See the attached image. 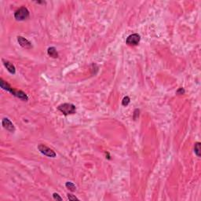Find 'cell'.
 Wrapping results in <instances>:
<instances>
[{"instance_id":"cell-10","label":"cell","mask_w":201,"mask_h":201,"mask_svg":"<svg viewBox=\"0 0 201 201\" xmlns=\"http://www.w3.org/2000/svg\"><path fill=\"white\" fill-rule=\"evenodd\" d=\"M200 142H196L195 145H194V153L196 155L197 157H200L201 156V148H200Z\"/></svg>"},{"instance_id":"cell-14","label":"cell","mask_w":201,"mask_h":201,"mask_svg":"<svg viewBox=\"0 0 201 201\" xmlns=\"http://www.w3.org/2000/svg\"><path fill=\"white\" fill-rule=\"evenodd\" d=\"M53 197H54V200H62V198L60 196L58 193H54V194H53Z\"/></svg>"},{"instance_id":"cell-4","label":"cell","mask_w":201,"mask_h":201,"mask_svg":"<svg viewBox=\"0 0 201 201\" xmlns=\"http://www.w3.org/2000/svg\"><path fill=\"white\" fill-rule=\"evenodd\" d=\"M141 40V36L140 35L134 33V34L130 35L127 38L126 43L128 46H138L140 43Z\"/></svg>"},{"instance_id":"cell-11","label":"cell","mask_w":201,"mask_h":201,"mask_svg":"<svg viewBox=\"0 0 201 201\" xmlns=\"http://www.w3.org/2000/svg\"><path fill=\"white\" fill-rule=\"evenodd\" d=\"M65 187H66L68 189L72 191V192H75V191L76 190V185L74 184L73 182H72V181H67V182L65 183Z\"/></svg>"},{"instance_id":"cell-13","label":"cell","mask_w":201,"mask_h":201,"mask_svg":"<svg viewBox=\"0 0 201 201\" xmlns=\"http://www.w3.org/2000/svg\"><path fill=\"white\" fill-rule=\"evenodd\" d=\"M67 196H68V198L69 200H79V199L77 198L76 196H75L72 195V194H69V193H68Z\"/></svg>"},{"instance_id":"cell-3","label":"cell","mask_w":201,"mask_h":201,"mask_svg":"<svg viewBox=\"0 0 201 201\" xmlns=\"http://www.w3.org/2000/svg\"><path fill=\"white\" fill-rule=\"evenodd\" d=\"M38 149L40 151V153L43 154L44 156H48V157H50V158H54L56 157V153L54 152L53 149H51L49 147H47L46 145L43 144H40L38 145Z\"/></svg>"},{"instance_id":"cell-7","label":"cell","mask_w":201,"mask_h":201,"mask_svg":"<svg viewBox=\"0 0 201 201\" xmlns=\"http://www.w3.org/2000/svg\"><path fill=\"white\" fill-rule=\"evenodd\" d=\"M0 87H1V88L3 89L4 91H8V92H10V93H12L13 95H14L15 92H16V90L13 89V88L9 85L6 81H4L3 79H0Z\"/></svg>"},{"instance_id":"cell-9","label":"cell","mask_w":201,"mask_h":201,"mask_svg":"<svg viewBox=\"0 0 201 201\" xmlns=\"http://www.w3.org/2000/svg\"><path fill=\"white\" fill-rule=\"evenodd\" d=\"M47 54L50 57H53V58H57L58 57V53H57V50L54 46L49 47L47 50Z\"/></svg>"},{"instance_id":"cell-12","label":"cell","mask_w":201,"mask_h":201,"mask_svg":"<svg viewBox=\"0 0 201 201\" xmlns=\"http://www.w3.org/2000/svg\"><path fill=\"white\" fill-rule=\"evenodd\" d=\"M130 97L127 96H126L123 97V99L122 101V105H123V106H127L129 104H130Z\"/></svg>"},{"instance_id":"cell-15","label":"cell","mask_w":201,"mask_h":201,"mask_svg":"<svg viewBox=\"0 0 201 201\" xmlns=\"http://www.w3.org/2000/svg\"><path fill=\"white\" fill-rule=\"evenodd\" d=\"M185 93V91L184 88L183 87H180L178 91H176V93H177V94H180V95H181V94H184Z\"/></svg>"},{"instance_id":"cell-5","label":"cell","mask_w":201,"mask_h":201,"mask_svg":"<svg viewBox=\"0 0 201 201\" xmlns=\"http://www.w3.org/2000/svg\"><path fill=\"white\" fill-rule=\"evenodd\" d=\"M2 125H3V127L5 128L6 130H8V131L11 132V133H14L15 131L14 126L13 123L8 118H3V120H2Z\"/></svg>"},{"instance_id":"cell-16","label":"cell","mask_w":201,"mask_h":201,"mask_svg":"<svg viewBox=\"0 0 201 201\" xmlns=\"http://www.w3.org/2000/svg\"><path fill=\"white\" fill-rule=\"evenodd\" d=\"M139 109H135L134 110V119L136 120V119L139 116Z\"/></svg>"},{"instance_id":"cell-1","label":"cell","mask_w":201,"mask_h":201,"mask_svg":"<svg viewBox=\"0 0 201 201\" xmlns=\"http://www.w3.org/2000/svg\"><path fill=\"white\" fill-rule=\"evenodd\" d=\"M57 109L62 112L64 115L65 116H68V115H72V114L76 113V106L71 103H64V104H61L58 107H57Z\"/></svg>"},{"instance_id":"cell-2","label":"cell","mask_w":201,"mask_h":201,"mask_svg":"<svg viewBox=\"0 0 201 201\" xmlns=\"http://www.w3.org/2000/svg\"><path fill=\"white\" fill-rule=\"evenodd\" d=\"M15 19L19 21L25 20L29 18V11L25 6H21L20 8L17 10L14 13Z\"/></svg>"},{"instance_id":"cell-6","label":"cell","mask_w":201,"mask_h":201,"mask_svg":"<svg viewBox=\"0 0 201 201\" xmlns=\"http://www.w3.org/2000/svg\"><path fill=\"white\" fill-rule=\"evenodd\" d=\"M17 41L20 44V46H22L23 48L25 49H31L32 47L31 43L29 42V40H26L25 38L22 36H17Z\"/></svg>"},{"instance_id":"cell-8","label":"cell","mask_w":201,"mask_h":201,"mask_svg":"<svg viewBox=\"0 0 201 201\" xmlns=\"http://www.w3.org/2000/svg\"><path fill=\"white\" fill-rule=\"evenodd\" d=\"M3 62L4 66L6 67V69L8 70L10 73L15 74L16 73V68H15L14 65H13L11 62H10L9 61H6V60L3 59Z\"/></svg>"}]
</instances>
